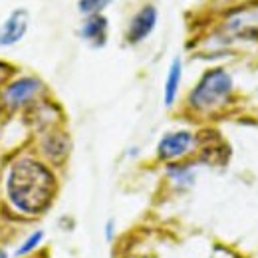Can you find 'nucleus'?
<instances>
[{"instance_id":"20e7f679","label":"nucleus","mask_w":258,"mask_h":258,"mask_svg":"<svg viewBox=\"0 0 258 258\" xmlns=\"http://www.w3.org/2000/svg\"><path fill=\"white\" fill-rule=\"evenodd\" d=\"M42 84L40 80L36 78H20L16 82H12L6 92H4V101L10 105V107H20L24 105L26 101H30L38 92H40Z\"/></svg>"},{"instance_id":"f03ea898","label":"nucleus","mask_w":258,"mask_h":258,"mask_svg":"<svg viewBox=\"0 0 258 258\" xmlns=\"http://www.w3.org/2000/svg\"><path fill=\"white\" fill-rule=\"evenodd\" d=\"M232 94V78L225 70L215 68L203 74L199 84L191 92L189 103L197 111H213L221 107Z\"/></svg>"},{"instance_id":"ddd939ff","label":"nucleus","mask_w":258,"mask_h":258,"mask_svg":"<svg viewBox=\"0 0 258 258\" xmlns=\"http://www.w3.org/2000/svg\"><path fill=\"white\" fill-rule=\"evenodd\" d=\"M113 236H115V223L113 221H107V225H105V238L107 240H113Z\"/></svg>"},{"instance_id":"9d476101","label":"nucleus","mask_w":258,"mask_h":258,"mask_svg":"<svg viewBox=\"0 0 258 258\" xmlns=\"http://www.w3.org/2000/svg\"><path fill=\"white\" fill-rule=\"evenodd\" d=\"M169 175L179 185H191L193 183V169L189 165H171Z\"/></svg>"},{"instance_id":"f257e3e1","label":"nucleus","mask_w":258,"mask_h":258,"mask_svg":"<svg viewBox=\"0 0 258 258\" xmlns=\"http://www.w3.org/2000/svg\"><path fill=\"white\" fill-rule=\"evenodd\" d=\"M10 205L24 215L44 213L56 195V177L48 167L34 159H18L6 179Z\"/></svg>"},{"instance_id":"7ed1b4c3","label":"nucleus","mask_w":258,"mask_h":258,"mask_svg":"<svg viewBox=\"0 0 258 258\" xmlns=\"http://www.w3.org/2000/svg\"><path fill=\"white\" fill-rule=\"evenodd\" d=\"M193 133L191 131H173L163 135L157 145V155L163 161H175L183 155H187L193 147Z\"/></svg>"},{"instance_id":"9b49d317","label":"nucleus","mask_w":258,"mask_h":258,"mask_svg":"<svg viewBox=\"0 0 258 258\" xmlns=\"http://www.w3.org/2000/svg\"><path fill=\"white\" fill-rule=\"evenodd\" d=\"M42 240H44V232L42 230H34L32 234L18 246V250H16V256H28V254H32L34 250L42 244Z\"/></svg>"},{"instance_id":"423d86ee","label":"nucleus","mask_w":258,"mask_h":258,"mask_svg":"<svg viewBox=\"0 0 258 258\" xmlns=\"http://www.w3.org/2000/svg\"><path fill=\"white\" fill-rule=\"evenodd\" d=\"M28 30V12L26 10H14L6 22L0 26V46H12L16 44Z\"/></svg>"},{"instance_id":"6e6552de","label":"nucleus","mask_w":258,"mask_h":258,"mask_svg":"<svg viewBox=\"0 0 258 258\" xmlns=\"http://www.w3.org/2000/svg\"><path fill=\"white\" fill-rule=\"evenodd\" d=\"M181 76H183V64L179 58H175L171 66H169V72H167V80H165V94H163V99H165V105H173L175 103V97H177V92H179V86H181Z\"/></svg>"},{"instance_id":"4468645a","label":"nucleus","mask_w":258,"mask_h":258,"mask_svg":"<svg viewBox=\"0 0 258 258\" xmlns=\"http://www.w3.org/2000/svg\"><path fill=\"white\" fill-rule=\"evenodd\" d=\"M0 258H8V254H6V250H2V248H0Z\"/></svg>"},{"instance_id":"0eeeda50","label":"nucleus","mask_w":258,"mask_h":258,"mask_svg":"<svg viewBox=\"0 0 258 258\" xmlns=\"http://www.w3.org/2000/svg\"><path fill=\"white\" fill-rule=\"evenodd\" d=\"M82 38L94 48H101L107 42V20L101 14L90 16L82 26Z\"/></svg>"},{"instance_id":"39448f33","label":"nucleus","mask_w":258,"mask_h":258,"mask_svg":"<svg viewBox=\"0 0 258 258\" xmlns=\"http://www.w3.org/2000/svg\"><path fill=\"white\" fill-rule=\"evenodd\" d=\"M155 24H157V10H155L153 6L141 8V10L133 16V20H131V24H129L127 42L129 44H137V42L145 40L149 34L153 32Z\"/></svg>"},{"instance_id":"1a4fd4ad","label":"nucleus","mask_w":258,"mask_h":258,"mask_svg":"<svg viewBox=\"0 0 258 258\" xmlns=\"http://www.w3.org/2000/svg\"><path fill=\"white\" fill-rule=\"evenodd\" d=\"M68 149H70L68 137L62 135V133H54V135L46 137V141H44V153L52 161H62L68 155Z\"/></svg>"},{"instance_id":"f8f14e48","label":"nucleus","mask_w":258,"mask_h":258,"mask_svg":"<svg viewBox=\"0 0 258 258\" xmlns=\"http://www.w3.org/2000/svg\"><path fill=\"white\" fill-rule=\"evenodd\" d=\"M109 4H111V0H80V12L94 16V14H99Z\"/></svg>"}]
</instances>
